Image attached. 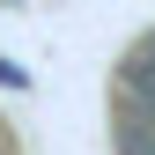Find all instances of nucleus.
I'll return each mask as SVG.
<instances>
[{"instance_id":"obj_1","label":"nucleus","mask_w":155,"mask_h":155,"mask_svg":"<svg viewBox=\"0 0 155 155\" xmlns=\"http://www.w3.org/2000/svg\"><path fill=\"white\" fill-rule=\"evenodd\" d=\"M118 104H133L140 118H155V52L148 45H133L118 59Z\"/></svg>"},{"instance_id":"obj_4","label":"nucleus","mask_w":155,"mask_h":155,"mask_svg":"<svg viewBox=\"0 0 155 155\" xmlns=\"http://www.w3.org/2000/svg\"><path fill=\"white\" fill-rule=\"evenodd\" d=\"M0 155H8V133H0Z\"/></svg>"},{"instance_id":"obj_2","label":"nucleus","mask_w":155,"mask_h":155,"mask_svg":"<svg viewBox=\"0 0 155 155\" xmlns=\"http://www.w3.org/2000/svg\"><path fill=\"white\" fill-rule=\"evenodd\" d=\"M111 133H118V155H155V118H140L133 104H118Z\"/></svg>"},{"instance_id":"obj_3","label":"nucleus","mask_w":155,"mask_h":155,"mask_svg":"<svg viewBox=\"0 0 155 155\" xmlns=\"http://www.w3.org/2000/svg\"><path fill=\"white\" fill-rule=\"evenodd\" d=\"M140 45H148V52H155V30H148V37H140Z\"/></svg>"}]
</instances>
